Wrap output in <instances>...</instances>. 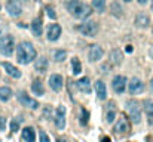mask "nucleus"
Segmentation results:
<instances>
[{"label": "nucleus", "instance_id": "obj_1", "mask_svg": "<svg viewBox=\"0 0 153 142\" xmlns=\"http://www.w3.org/2000/svg\"><path fill=\"white\" fill-rule=\"evenodd\" d=\"M37 52H36V47L33 46V43L24 40L21 41L16 46V61L23 65H27L30 62H33V59H36Z\"/></svg>", "mask_w": 153, "mask_h": 142}, {"label": "nucleus", "instance_id": "obj_2", "mask_svg": "<svg viewBox=\"0 0 153 142\" xmlns=\"http://www.w3.org/2000/svg\"><path fill=\"white\" fill-rule=\"evenodd\" d=\"M65 8H67V11L77 19L88 18L91 15V12H92V8L89 5L82 3V2H79V0H69L67 5H65Z\"/></svg>", "mask_w": 153, "mask_h": 142}, {"label": "nucleus", "instance_id": "obj_3", "mask_svg": "<svg viewBox=\"0 0 153 142\" xmlns=\"http://www.w3.org/2000/svg\"><path fill=\"white\" fill-rule=\"evenodd\" d=\"M126 110L129 114V118L134 124H140L141 122V110H140V104L135 99H129L126 102Z\"/></svg>", "mask_w": 153, "mask_h": 142}, {"label": "nucleus", "instance_id": "obj_4", "mask_svg": "<svg viewBox=\"0 0 153 142\" xmlns=\"http://www.w3.org/2000/svg\"><path fill=\"white\" fill-rule=\"evenodd\" d=\"M15 49V40L11 34H5L0 39V53L5 56H11Z\"/></svg>", "mask_w": 153, "mask_h": 142}, {"label": "nucleus", "instance_id": "obj_5", "mask_svg": "<svg viewBox=\"0 0 153 142\" xmlns=\"http://www.w3.org/2000/svg\"><path fill=\"white\" fill-rule=\"evenodd\" d=\"M77 30L86 37H92L98 33V24L95 21H86V22L80 24L77 27Z\"/></svg>", "mask_w": 153, "mask_h": 142}, {"label": "nucleus", "instance_id": "obj_6", "mask_svg": "<svg viewBox=\"0 0 153 142\" xmlns=\"http://www.w3.org/2000/svg\"><path fill=\"white\" fill-rule=\"evenodd\" d=\"M16 98H18V101H19L21 104H23L24 107H28V108H31V110H36V108H39V102H37L36 99L30 98L25 92H18Z\"/></svg>", "mask_w": 153, "mask_h": 142}, {"label": "nucleus", "instance_id": "obj_7", "mask_svg": "<svg viewBox=\"0 0 153 142\" xmlns=\"http://www.w3.org/2000/svg\"><path fill=\"white\" fill-rule=\"evenodd\" d=\"M126 83H128V80H126L125 76H115L113 80H112V87H113V90H115L116 93L120 95V93L125 92V89H126Z\"/></svg>", "mask_w": 153, "mask_h": 142}, {"label": "nucleus", "instance_id": "obj_8", "mask_svg": "<svg viewBox=\"0 0 153 142\" xmlns=\"http://www.w3.org/2000/svg\"><path fill=\"white\" fill-rule=\"evenodd\" d=\"M128 90H129L131 95H138V93H141L144 90V83L138 77H132L131 82H129V84H128Z\"/></svg>", "mask_w": 153, "mask_h": 142}, {"label": "nucleus", "instance_id": "obj_9", "mask_svg": "<svg viewBox=\"0 0 153 142\" xmlns=\"http://www.w3.org/2000/svg\"><path fill=\"white\" fill-rule=\"evenodd\" d=\"M55 126L57 129H64L65 127V107L59 105L55 111Z\"/></svg>", "mask_w": 153, "mask_h": 142}, {"label": "nucleus", "instance_id": "obj_10", "mask_svg": "<svg viewBox=\"0 0 153 142\" xmlns=\"http://www.w3.org/2000/svg\"><path fill=\"white\" fill-rule=\"evenodd\" d=\"M6 11L11 16L16 18L21 15V12H23V8H21V5L16 2V0H8V3H6Z\"/></svg>", "mask_w": 153, "mask_h": 142}, {"label": "nucleus", "instance_id": "obj_11", "mask_svg": "<svg viewBox=\"0 0 153 142\" xmlns=\"http://www.w3.org/2000/svg\"><path fill=\"white\" fill-rule=\"evenodd\" d=\"M103 55H104V51H103V47H101L100 44L91 46V49H89V52H88V58H89L91 62L100 61V59L103 58Z\"/></svg>", "mask_w": 153, "mask_h": 142}, {"label": "nucleus", "instance_id": "obj_12", "mask_svg": "<svg viewBox=\"0 0 153 142\" xmlns=\"http://www.w3.org/2000/svg\"><path fill=\"white\" fill-rule=\"evenodd\" d=\"M46 36H48V40H49V41L58 40L59 36H61V27H59V24H51L49 28H48Z\"/></svg>", "mask_w": 153, "mask_h": 142}, {"label": "nucleus", "instance_id": "obj_13", "mask_svg": "<svg viewBox=\"0 0 153 142\" xmlns=\"http://www.w3.org/2000/svg\"><path fill=\"white\" fill-rule=\"evenodd\" d=\"M134 24H135L137 28H147L150 25V18L146 13H137L135 19H134Z\"/></svg>", "mask_w": 153, "mask_h": 142}, {"label": "nucleus", "instance_id": "obj_14", "mask_svg": "<svg viewBox=\"0 0 153 142\" xmlns=\"http://www.w3.org/2000/svg\"><path fill=\"white\" fill-rule=\"evenodd\" d=\"M49 86L52 90L59 92L62 89V76L61 74H52L49 77Z\"/></svg>", "mask_w": 153, "mask_h": 142}, {"label": "nucleus", "instance_id": "obj_15", "mask_svg": "<svg viewBox=\"0 0 153 142\" xmlns=\"http://www.w3.org/2000/svg\"><path fill=\"white\" fill-rule=\"evenodd\" d=\"M76 87L80 90V92H85V93H91L92 87H91V82L88 77H82L80 80L76 82Z\"/></svg>", "mask_w": 153, "mask_h": 142}, {"label": "nucleus", "instance_id": "obj_16", "mask_svg": "<svg viewBox=\"0 0 153 142\" xmlns=\"http://www.w3.org/2000/svg\"><path fill=\"white\" fill-rule=\"evenodd\" d=\"M2 65H3V68H5V71L11 76V77H13V79H19L21 77V71L15 67V65H12L11 62H2Z\"/></svg>", "mask_w": 153, "mask_h": 142}, {"label": "nucleus", "instance_id": "obj_17", "mask_svg": "<svg viewBox=\"0 0 153 142\" xmlns=\"http://www.w3.org/2000/svg\"><path fill=\"white\" fill-rule=\"evenodd\" d=\"M95 90H97L98 99L104 101V99L107 98V87H106V84H104L103 80H97V82H95Z\"/></svg>", "mask_w": 153, "mask_h": 142}, {"label": "nucleus", "instance_id": "obj_18", "mask_svg": "<svg viewBox=\"0 0 153 142\" xmlns=\"http://www.w3.org/2000/svg\"><path fill=\"white\" fill-rule=\"evenodd\" d=\"M48 59L45 56H40V58H36L34 61V70L37 71V73H45V71L48 70Z\"/></svg>", "mask_w": 153, "mask_h": 142}, {"label": "nucleus", "instance_id": "obj_19", "mask_svg": "<svg viewBox=\"0 0 153 142\" xmlns=\"http://www.w3.org/2000/svg\"><path fill=\"white\" fill-rule=\"evenodd\" d=\"M31 33L34 34V36H42V33H43V25H42V19L40 18H36V19H33V22H31Z\"/></svg>", "mask_w": 153, "mask_h": 142}, {"label": "nucleus", "instance_id": "obj_20", "mask_svg": "<svg viewBox=\"0 0 153 142\" xmlns=\"http://www.w3.org/2000/svg\"><path fill=\"white\" fill-rule=\"evenodd\" d=\"M21 136H23V139H24L25 142H34V139H36L34 129H33V127H24V129H23V133H21Z\"/></svg>", "mask_w": 153, "mask_h": 142}, {"label": "nucleus", "instance_id": "obj_21", "mask_svg": "<svg viewBox=\"0 0 153 142\" xmlns=\"http://www.w3.org/2000/svg\"><path fill=\"white\" fill-rule=\"evenodd\" d=\"M115 130L120 132V133H125L129 130V124H128V120L125 117H120L119 120L116 122V126H115Z\"/></svg>", "mask_w": 153, "mask_h": 142}, {"label": "nucleus", "instance_id": "obj_22", "mask_svg": "<svg viewBox=\"0 0 153 142\" xmlns=\"http://www.w3.org/2000/svg\"><path fill=\"white\" fill-rule=\"evenodd\" d=\"M31 90H33V95H37V96H43L45 95V87H43L40 80H34L31 83Z\"/></svg>", "mask_w": 153, "mask_h": 142}, {"label": "nucleus", "instance_id": "obj_23", "mask_svg": "<svg viewBox=\"0 0 153 142\" xmlns=\"http://www.w3.org/2000/svg\"><path fill=\"white\" fill-rule=\"evenodd\" d=\"M12 89L11 87H8V86H3V87H0V101H3V102H6V101H9L11 98H12Z\"/></svg>", "mask_w": 153, "mask_h": 142}, {"label": "nucleus", "instance_id": "obj_24", "mask_svg": "<svg viewBox=\"0 0 153 142\" xmlns=\"http://www.w3.org/2000/svg\"><path fill=\"white\" fill-rule=\"evenodd\" d=\"M110 12H112V15L116 16V18H120V16L123 15V9H122V6H120L119 2H113V3L110 5Z\"/></svg>", "mask_w": 153, "mask_h": 142}, {"label": "nucleus", "instance_id": "obj_25", "mask_svg": "<svg viewBox=\"0 0 153 142\" xmlns=\"http://www.w3.org/2000/svg\"><path fill=\"white\" fill-rule=\"evenodd\" d=\"M113 107H115L113 102L108 104V108H107V112H106V122H107V123H113L115 117H116V110H115Z\"/></svg>", "mask_w": 153, "mask_h": 142}, {"label": "nucleus", "instance_id": "obj_26", "mask_svg": "<svg viewBox=\"0 0 153 142\" xmlns=\"http://www.w3.org/2000/svg\"><path fill=\"white\" fill-rule=\"evenodd\" d=\"M122 59H123V56H122V52L119 49H113L110 52V62L112 64H120Z\"/></svg>", "mask_w": 153, "mask_h": 142}, {"label": "nucleus", "instance_id": "obj_27", "mask_svg": "<svg viewBox=\"0 0 153 142\" xmlns=\"http://www.w3.org/2000/svg\"><path fill=\"white\" fill-rule=\"evenodd\" d=\"M92 8L98 13H103L106 9V0H92Z\"/></svg>", "mask_w": 153, "mask_h": 142}, {"label": "nucleus", "instance_id": "obj_28", "mask_svg": "<svg viewBox=\"0 0 153 142\" xmlns=\"http://www.w3.org/2000/svg\"><path fill=\"white\" fill-rule=\"evenodd\" d=\"M72 68H73V74H74V76L80 74V71H82V64H80V61H79L77 58H73V59H72Z\"/></svg>", "mask_w": 153, "mask_h": 142}, {"label": "nucleus", "instance_id": "obj_29", "mask_svg": "<svg viewBox=\"0 0 153 142\" xmlns=\"http://www.w3.org/2000/svg\"><path fill=\"white\" fill-rule=\"evenodd\" d=\"M143 107H144V111H146V114H147L149 117L153 115V101L146 99V101L143 102Z\"/></svg>", "mask_w": 153, "mask_h": 142}, {"label": "nucleus", "instance_id": "obj_30", "mask_svg": "<svg viewBox=\"0 0 153 142\" xmlns=\"http://www.w3.org/2000/svg\"><path fill=\"white\" fill-rule=\"evenodd\" d=\"M54 58H55V61H58V62H62L65 58H67V52H65L64 49L55 51V52H54Z\"/></svg>", "mask_w": 153, "mask_h": 142}, {"label": "nucleus", "instance_id": "obj_31", "mask_svg": "<svg viewBox=\"0 0 153 142\" xmlns=\"http://www.w3.org/2000/svg\"><path fill=\"white\" fill-rule=\"evenodd\" d=\"M80 111H82L80 124H82V126H86V124H88V120H89V112H88V110H86V108H82Z\"/></svg>", "mask_w": 153, "mask_h": 142}, {"label": "nucleus", "instance_id": "obj_32", "mask_svg": "<svg viewBox=\"0 0 153 142\" xmlns=\"http://www.w3.org/2000/svg\"><path fill=\"white\" fill-rule=\"evenodd\" d=\"M45 11L48 12V16H49L51 19H55V18H57V13L54 12V9H52L51 6H45Z\"/></svg>", "mask_w": 153, "mask_h": 142}, {"label": "nucleus", "instance_id": "obj_33", "mask_svg": "<svg viewBox=\"0 0 153 142\" xmlns=\"http://www.w3.org/2000/svg\"><path fill=\"white\" fill-rule=\"evenodd\" d=\"M19 129V123H18V120H15V118H13V120L11 122V130L12 132H16Z\"/></svg>", "mask_w": 153, "mask_h": 142}, {"label": "nucleus", "instance_id": "obj_34", "mask_svg": "<svg viewBox=\"0 0 153 142\" xmlns=\"http://www.w3.org/2000/svg\"><path fill=\"white\" fill-rule=\"evenodd\" d=\"M39 136H40V142H49V136L45 132H40Z\"/></svg>", "mask_w": 153, "mask_h": 142}, {"label": "nucleus", "instance_id": "obj_35", "mask_svg": "<svg viewBox=\"0 0 153 142\" xmlns=\"http://www.w3.org/2000/svg\"><path fill=\"white\" fill-rule=\"evenodd\" d=\"M5 129H6V118L0 117V130H5Z\"/></svg>", "mask_w": 153, "mask_h": 142}, {"label": "nucleus", "instance_id": "obj_36", "mask_svg": "<svg viewBox=\"0 0 153 142\" xmlns=\"http://www.w3.org/2000/svg\"><path fill=\"white\" fill-rule=\"evenodd\" d=\"M49 115H51V108L46 107L45 110H43V117H48V118H49Z\"/></svg>", "mask_w": 153, "mask_h": 142}, {"label": "nucleus", "instance_id": "obj_37", "mask_svg": "<svg viewBox=\"0 0 153 142\" xmlns=\"http://www.w3.org/2000/svg\"><path fill=\"white\" fill-rule=\"evenodd\" d=\"M132 51H134V49H132V46H131V44H126V46H125V52H126V53H132Z\"/></svg>", "mask_w": 153, "mask_h": 142}, {"label": "nucleus", "instance_id": "obj_38", "mask_svg": "<svg viewBox=\"0 0 153 142\" xmlns=\"http://www.w3.org/2000/svg\"><path fill=\"white\" fill-rule=\"evenodd\" d=\"M101 142H112V141H110V138H108V136H104V138L101 139Z\"/></svg>", "mask_w": 153, "mask_h": 142}, {"label": "nucleus", "instance_id": "obj_39", "mask_svg": "<svg viewBox=\"0 0 153 142\" xmlns=\"http://www.w3.org/2000/svg\"><path fill=\"white\" fill-rule=\"evenodd\" d=\"M137 2H138L140 5H146V3H147V0H137Z\"/></svg>", "mask_w": 153, "mask_h": 142}, {"label": "nucleus", "instance_id": "obj_40", "mask_svg": "<svg viewBox=\"0 0 153 142\" xmlns=\"http://www.w3.org/2000/svg\"><path fill=\"white\" fill-rule=\"evenodd\" d=\"M149 124H153V115L149 117Z\"/></svg>", "mask_w": 153, "mask_h": 142}, {"label": "nucleus", "instance_id": "obj_41", "mask_svg": "<svg viewBox=\"0 0 153 142\" xmlns=\"http://www.w3.org/2000/svg\"><path fill=\"white\" fill-rule=\"evenodd\" d=\"M150 90H152V92H153V79H152V80H150Z\"/></svg>", "mask_w": 153, "mask_h": 142}, {"label": "nucleus", "instance_id": "obj_42", "mask_svg": "<svg viewBox=\"0 0 153 142\" xmlns=\"http://www.w3.org/2000/svg\"><path fill=\"white\" fill-rule=\"evenodd\" d=\"M150 56L153 58V44H152V47H150Z\"/></svg>", "mask_w": 153, "mask_h": 142}, {"label": "nucleus", "instance_id": "obj_43", "mask_svg": "<svg viewBox=\"0 0 153 142\" xmlns=\"http://www.w3.org/2000/svg\"><path fill=\"white\" fill-rule=\"evenodd\" d=\"M123 2H126V3H129V2H132V0H123Z\"/></svg>", "mask_w": 153, "mask_h": 142}, {"label": "nucleus", "instance_id": "obj_44", "mask_svg": "<svg viewBox=\"0 0 153 142\" xmlns=\"http://www.w3.org/2000/svg\"><path fill=\"white\" fill-rule=\"evenodd\" d=\"M152 12H153V0H152Z\"/></svg>", "mask_w": 153, "mask_h": 142}, {"label": "nucleus", "instance_id": "obj_45", "mask_svg": "<svg viewBox=\"0 0 153 142\" xmlns=\"http://www.w3.org/2000/svg\"><path fill=\"white\" fill-rule=\"evenodd\" d=\"M58 142H64V139H58Z\"/></svg>", "mask_w": 153, "mask_h": 142}, {"label": "nucleus", "instance_id": "obj_46", "mask_svg": "<svg viewBox=\"0 0 153 142\" xmlns=\"http://www.w3.org/2000/svg\"><path fill=\"white\" fill-rule=\"evenodd\" d=\"M0 9H2V5H0Z\"/></svg>", "mask_w": 153, "mask_h": 142}]
</instances>
